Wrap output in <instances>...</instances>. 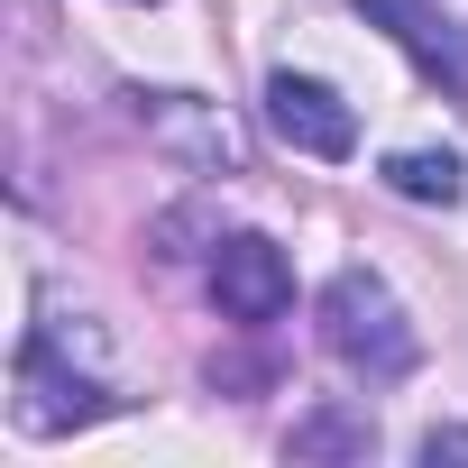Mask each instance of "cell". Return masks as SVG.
<instances>
[{"label":"cell","instance_id":"6da1fadb","mask_svg":"<svg viewBox=\"0 0 468 468\" xmlns=\"http://www.w3.org/2000/svg\"><path fill=\"white\" fill-rule=\"evenodd\" d=\"M322 349L367 386H395L422 358V340H413V322H404V303H395V285L377 267H340L322 285Z\"/></svg>","mask_w":468,"mask_h":468},{"label":"cell","instance_id":"5b68a950","mask_svg":"<svg viewBox=\"0 0 468 468\" xmlns=\"http://www.w3.org/2000/svg\"><path fill=\"white\" fill-rule=\"evenodd\" d=\"M138 101V120L184 156V165H202V175H239V129H229L211 101H193V92H129Z\"/></svg>","mask_w":468,"mask_h":468},{"label":"cell","instance_id":"52a82bcc","mask_svg":"<svg viewBox=\"0 0 468 468\" xmlns=\"http://www.w3.org/2000/svg\"><path fill=\"white\" fill-rule=\"evenodd\" d=\"M294 459H367L377 450V422L367 413H340V404H322L313 422H294V441H285Z\"/></svg>","mask_w":468,"mask_h":468},{"label":"cell","instance_id":"3957f363","mask_svg":"<svg viewBox=\"0 0 468 468\" xmlns=\"http://www.w3.org/2000/svg\"><path fill=\"white\" fill-rule=\"evenodd\" d=\"M267 129L294 147V156H349L358 147V111L322 83V74H267Z\"/></svg>","mask_w":468,"mask_h":468},{"label":"cell","instance_id":"7a4b0ae2","mask_svg":"<svg viewBox=\"0 0 468 468\" xmlns=\"http://www.w3.org/2000/svg\"><path fill=\"white\" fill-rule=\"evenodd\" d=\"M211 303L229 313V322H276L285 303H294V267H285V249L276 239H258V229H229V239L211 249Z\"/></svg>","mask_w":468,"mask_h":468},{"label":"cell","instance_id":"8992f818","mask_svg":"<svg viewBox=\"0 0 468 468\" xmlns=\"http://www.w3.org/2000/svg\"><path fill=\"white\" fill-rule=\"evenodd\" d=\"M386 184H395L404 202H441V211H450V202L468 193V165H459L450 147H395V156H386Z\"/></svg>","mask_w":468,"mask_h":468},{"label":"cell","instance_id":"277c9868","mask_svg":"<svg viewBox=\"0 0 468 468\" xmlns=\"http://www.w3.org/2000/svg\"><path fill=\"white\" fill-rule=\"evenodd\" d=\"M358 10H367V28H386L450 101H468V37L441 19V0H358Z\"/></svg>","mask_w":468,"mask_h":468},{"label":"cell","instance_id":"ba28073f","mask_svg":"<svg viewBox=\"0 0 468 468\" xmlns=\"http://www.w3.org/2000/svg\"><path fill=\"white\" fill-rule=\"evenodd\" d=\"M422 459H431V468H441V459H468V431H459V422H431V431H422Z\"/></svg>","mask_w":468,"mask_h":468}]
</instances>
